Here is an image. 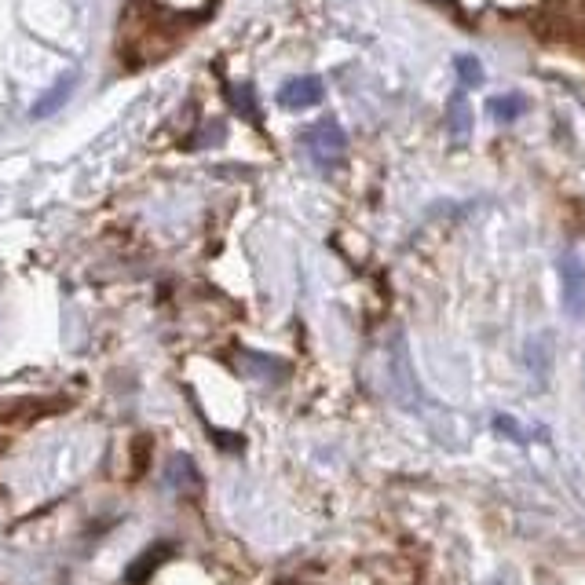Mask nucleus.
<instances>
[{"label": "nucleus", "instance_id": "obj_1", "mask_svg": "<svg viewBox=\"0 0 585 585\" xmlns=\"http://www.w3.org/2000/svg\"><path fill=\"white\" fill-rule=\"evenodd\" d=\"M304 147L311 150V158L319 161V165H330V161H337L344 154L348 136H344V128L337 125L333 117H326V121H315V125L304 132Z\"/></svg>", "mask_w": 585, "mask_h": 585}, {"label": "nucleus", "instance_id": "obj_2", "mask_svg": "<svg viewBox=\"0 0 585 585\" xmlns=\"http://www.w3.org/2000/svg\"><path fill=\"white\" fill-rule=\"evenodd\" d=\"M322 103V81L319 77H293L278 88V107L286 110H311Z\"/></svg>", "mask_w": 585, "mask_h": 585}, {"label": "nucleus", "instance_id": "obj_3", "mask_svg": "<svg viewBox=\"0 0 585 585\" xmlns=\"http://www.w3.org/2000/svg\"><path fill=\"white\" fill-rule=\"evenodd\" d=\"M74 81H77L74 74L59 77V81H55V85L48 88V92H44V96L30 107V117H33V121H41V117L59 114V110L66 107V99H70V92H74Z\"/></svg>", "mask_w": 585, "mask_h": 585}, {"label": "nucleus", "instance_id": "obj_4", "mask_svg": "<svg viewBox=\"0 0 585 585\" xmlns=\"http://www.w3.org/2000/svg\"><path fill=\"white\" fill-rule=\"evenodd\" d=\"M564 300H567V311L578 315L585 308V271L578 260L567 256L564 260Z\"/></svg>", "mask_w": 585, "mask_h": 585}, {"label": "nucleus", "instance_id": "obj_5", "mask_svg": "<svg viewBox=\"0 0 585 585\" xmlns=\"http://www.w3.org/2000/svg\"><path fill=\"white\" fill-rule=\"evenodd\" d=\"M154 8L172 11V15H198V11L209 8V0H150Z\"/></svg>", "mask_w": 585, "mask_h": 585}, {"label": "nucleus", "instance_id": "obj_6", "mask_svg": "<svg viewBox=\"0 0 585 585\" xmlns=\"http://www.w3.org/2000/svg\"><path fill=\"white\" fill-rule=\"evenodd\" d=\"M490 110L501 117V121H512V117L520 114L523 110V99H516V96H505V99H490Z\"/></svg>", "mask_w": 585, "mask_h": 585}, {"label": "nucleus", "instance_id": "obj_7", "mask_svg": "<svg viewBox=\"0 0 585 585\" xmlns=\"http://www.w3.org/2000/svg\"><path fill=\"white\" fill-rule=\"evenodd\" d=\"M231 103H234V107H238V110H242V114L256 117V103H253V92H249V88H245V85L231 88Z\"/></svg>", "mask_w": 585, "mask_h": 585}, {"label": "nucleus", "instance_id": "obj_8", "mask_svg": "<svg viewBox=\"0 0 585 585\" xmlns=\"http://www.w3.org/2000/svg\"><path fill=\"white\" fill-rule=\"evenodd\" d=\"M458 74L465 77V85H468V88L483 81V74H479V63L472 59V55H461V59H458Z\"/></svg>", "mask_w": 585, "mask_h": 585}]
</instances>
